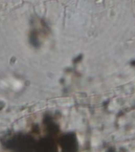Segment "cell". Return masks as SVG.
<instances>
[{
  "instance_id": "1",
  "label": "cell",
  "mask_w": 135,
  "mask_h": 152,
  "mask_svg": "<svg viewBox=\"0 0 135 152\" xmlns=\"http://www.w3.org/2000/svg\"><path fill=\"white\" fill-rule=\"evenodd\" d=\"M62 146L63 148H68L67 150H73L72 149L74 147H75V139L73 136H67L63 138V140L61 141Z\"/></svg>"
}]
</instances>
